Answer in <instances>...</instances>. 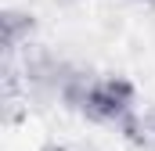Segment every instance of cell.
Wrapping results in <instances>:
<instances>
[{"label":"cell","mask_w":155,"mask_h":151,"mask_svg":"<svg viewBox=\"0 0 155 151\" xmlns=\"http://www.w3.org/2000/svg\"><path fill=\"white\" fill-rule=\"evenodd\" d=\"M137 4H144V7H155V0H137Z\"/></svg>","instance_id":"obj_5"},{"label":"cell","mask_w":155,"mask_h":151,"mask_svg":"<svg viewBox=\"0 0 155 151\" xmlns=\"http://www.w3.org/2000/svg\"><path fill=\"white\" fill-rule=\"evenodd\" d=\"M134 101H137V86L134 79L126 76H105L94 83L87 104H83V115L90 122H101V126H119L123 119L134 115Z\"/></svg>","instance_id":"obj_1"},{"label":"cell","mask_w":155,"mask_h":151,"mask_svg":"<svg viewBox=\"0 0 155 151\" xmlns=\"http://www.w3.org/2000/svg\"><path fill=\"white\" fill-rule=\"evenodd\" d=\"M144 119H148V130H152V137H155V112H148Z\"/></svg>","instance_id":"obj_3"},{"label":"cell","mask_w":155,"mask_h":151,"mask_svg":"<svg viewBox=\"0 0 155 151\" xmlns=\"http://www.w3.org/2000/svg\"><path fill=\"white\" fill-rule=\"evenodd\" d=\"M58 4H79V0H58Z\"/></svg>","instance_id":"obj_6"},{"label":"cell","mask_w":155,"mask_h":151,"mask_svg":"<svg viewBox=\"0 0 155 151\" xmlns=\"http://www.w3.org/2000/svg\"><path fill=\"white\" fill-rule=\"evenodd\" d=\"M0 25H4V54H18L29 47V40L36 33V14L22 7H7L0 14Z\"/></svg>","instance_id":"obj_2"},{"label":"cell","mask_w":155,"mask_h":151,"mask_svg":"<svg viewBox=\"0 0 155 151\" xmlns=\"http://www.w3.org/2000/svg\"><path fill=\"white\" fill-rule=\"evenodd\" d=\"M72 151H101V148H94V144H76Z\"/></svg>","instance_id":"obj_4"}]
</instances>
